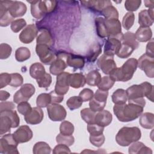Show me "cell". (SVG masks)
I'll list each match as a JSON object with an SVG mask.
<instances>
[{"label": "cell", "mask_w": 154, "mask_h": 154, "mask_svg": "<svg viewBox=\"0 0 154 154\" xmlns=\"http://www.w3.org/2000/svg\"><path fill=\"white\" fill-rule=\"evenodd\" d=\"M144 106L139 103L129 102L128 104L115 105L113 111L120 122H128L139 117L143 112Z\"/></svg>", "instance_id": "obj_1"}, {"label": "cell", "mask_w": 154, "mask_h": 154, "mask_svg": "<svg viewBox=\"0 0 154 154\" xmlns=\"http://www.w3.org/2000/svg\"><path fill=\"white\" fill-rule=\"evenodd\" d=\"M153 86L148 82L139 85H132L126 90L128 102H136L146 97L153 102Z\"/></svg>", "instance_id": "obj_2"}, {"label": "cell", "mask_w": 154, "mask_h": 154, "mask_svg": "<svg viewBox=\"0 0 154 154\" xmlns=\"http://www.w3.org/2000/svg\"><path fill=\"white\" fill-rule=\"evenodd\" d=\"M138 65L137 60L132 58L128 59L120 67H116L109 74L110 78L116 81L126 82L132 79Z\"/></svg>", "instance_id": "obj_3"}, {"label": "cell", "mask_w": 154, "mask_h": 154, "mask_svg": "<svg viewBox=\"0 0 154 154\" xmlns=\"http://www.w3.org/2000/svg\"><path fill=\"white\" fill-rule=\"evenodd\" d=\"M141 137V132L138 127L124 126L117 132L116 136V141L119 145L125 147L138 141Z\"/></svg>", "instance_id": "obj_4"}, {"label": "cell", "mask_w": 154, "mask_h": 154, "mask_svg": "<svg viewBox=\"0 0 154 154\" xmlns=\"http://www.w3.org/2000/svg\"><path fill=\"white\" fill-rule=\"evenodd\" d=\"M31 4V13L35 19H40L45 14L51 13L56 7L55 1H27Z\"/></svg>", "instance_id": "obj_5"}, {"label": "cell", "mask_w": 154, "mask_h": 154, "mask_svg": "<svg viewBox=\"0 0 154 154\" xmlns=\"http://www.w3.org/2000/svg\"><path fill=\"white\" fill-rule=\"evenodd\" d=\"M18 143L14 139L13 135L8 134L2 137L0 140V153L4 154H19L17 150Z\"/></svg>", "instance_id": "obj_6"}, {"label": "cell", "mask_w": 154, "mask_h": 154, "mask_svg": "<svg viewBox=\"0 0 154 154\" xmlns=\"http://www.w3.org/2000/svg\"><path fill=\"white\" fill-rule=\"evenodd\" d=\"M108 96V91L97 89L94 94L93 97L90 100V108L94 112L102 111L106 103Z\"/></svg>", "instance_id": "obj_7"}, {"label": "cell", "mask_w": 154, "mask_h": 154, "mask_svg": "<svg viewBox=\"0 0 154 154\" xmlns=\"http://www.w3.org/2000/svg\"><path fill=\"white\" fill-rule=\"evenodd\" d=\"M123 37L122 32L117 35L108 37L104 47V54L113 57L114 55H117L120 49Z\"/></svg>", "instance_id": "obj_8"}, {"label": "cell", "mask_w": 154, "mask_h": 154, "mask_svg": "<svg viewBox=\"0 0 154 154\" xmlns=\"http://www.w3.org/2000/svg\"><path fill=\"white\" fill-rule=\"evenodd\" d=\"M35 52L40 61L46 65L51 64L57 58L50 47L45 45L37 44Z\"/></svg>", "instance_id": "obj_9"}, {"label": "cell", "mask_w": 154, "mask_h": 154, "mask_svg": "<svg viewBox=\"0 0 154 154\" xmlns=\"http://www.w3.org/2000/svg\"><path fill=\"white\" fill-rule=\"evenodd\" d=\"M35 88L31 84L27 83L22 85L20 88L14 94V102L18 104L22 102L28 101L35 93Z\"/></svg>", "instance_id": "obj_10"}, {"label": "cell", "mask_w": 154, "mask_h": 154, "mask_svg": "<svg viewBox=\"0 0 154 154\" xmlns=\"http://www.w3.org/2000/svg\"><path fill=\"white\" fill-rule=\"evenodd\" d=\"M137 67L143 70L149 78L154 77V58L147 55L146 54L142 55L137 60Z\"/></svg>", "instance_id": "obj_11"}, {"label": "cell", "mask_w": 154, "mask_h": 154, "mask_svg": "<svg viewBox=\"0 0 154 154\" xmlns=\"http://www.w3.org/2000/svg\"><path fill=\"white\" fill-rule=\"evenodd\" d=\"M49 118L54 122H60L64 120L67 116L66 109L58 103H51L47 106Z\"/></svg>", "instance_id": "obj_12"}, {"label": "cell", "mask_w": 154, "mask_h": 154, "mask_svg": "<svg viewBox=\"0 0 154 154\" xmlns=\"http://www.w3.org/2000/svg\"><path fill=\"white\" fill-rule=\"evenodd\" d=\"M69 73L62 72L57 75L54 91L58 94L64 95L69 89Z\"/></svg>", "instance_id": "obj_13"}, {"label": "cell", "mask_w": 154, "mask_h": 154, "mask_svg": "<svg viewBox=\"0 0 154 154\" xmlns=\"http://www.w3.org/2000/svg\"><path fill=\"white\" fill-rule=\"evenodd\" d=\"M97 64L103 73L109 75L110 73L117 67L116 64L114 60L113 56L103 54L97 60Z\"/></svg>", "instance_id": "obj_14"}, {"label": "cell", "mask_w": 154, "mask_h": 154, "mask_svg": "<svg viewBox=\"0 0 154 154\" xmlns=\"http://www.w3.org/2000/svg\"><path fill=\"white\" fill-rule=\"evenodd\" d=\"M57 57H65L67 66L73 67L75 69H82L85 64V60L83 57L69 53H59Z\"/></svg>", "instance_id": "obj_15"}, {"label": "cell", "mask_w": 154, "mask_h": 154, "mask_svg": "<svg viewBox=\"0 0 154 154\" xmlns=\"http://www.w3.org/2000/svg\"><path fill=\"white\" fill-rule=\"evenodd\" d=\"M13 135L18 143H26L31 140L33 136L31 129L26 125L20 126Z\"/></svg>", "instance_id": "obj_16"}, {"label": "cell", "mask_w": 154, "mask_h": 154, "mask_svg": "<svg viewBox=\"0 0 154 154\" xmlns=\"http://www.w3.org/2000/svg\"><path fill=\"white\" fill-rule=\"evenodd\" d=\"M37 29L35 25L30 24L26 26L19 34V38L21 42L25 44L31 43L37 35Z\"/></svg>", "instance_id": "obj_17"}, {"label": "cell", "mask_w": 154, "mask_h": 154, "mask_svg": "<svg viewBox=\"0 0 154 154\" xmlns=\"http://www.w3.org/2000/svg\"><path fill=\"white\" fill-rule=\"evenodd\" d=\"M43 112L42 109L37 106L32 108L31 110L25 116L24 119L28 124L37 125L42 122L43 119Z\"/></svg>", "instance_id": "obj_18"}, {"label": "cell", "mask_w": 154, "mask_h": 154, "mask_svg": "<svg viewBox=\"0 0 154 154\" xmlns=\"http://www.w3.org/2000/svg\"><path fill=\"white\" fill-rule=\"evenodd\" d=\"M153 20V8L143 10L138 14V23L140 26L149 27L152 25Z\"/></svg>", "instance_id": "obj_19"}, {"label": "cell", "mask_w": 154, "mask_h": 154, "mask_svg": "<svg viewBox=\"0 0 154 154\" xmlns=\"http://www.w3.org/2000/svg\"><path fill=\"white\" fill-rule=\"evenodd\" d=\"M105 22L108 33V37L116 36L122 33L121 23L119 19H105Z\"/></svg>", "instance_id": "obj_20"}, {"label": "cell", "mask_w": 154, "mask_h": 154, "mask_svg": "<svg viewBox=\"0 0 154 154\" xmlns=\"http://www.w3.org/2000/svg\"><path fill=\"white\" fill-rule=\"evenodd\" d=\"M26 5L21 1H13L8 9V12L11 16L14 17H18L23 16L26 12Z\"/></svg>", "instance_id": "obj_21"}, {"label": "cell", "mask_w": 154, "mask_h": 154, "mask_svg": "<svg viewBox=\"0 0 154 154\" xmlns=\"http://www.w3.org/2000/svg\"><path fill=\"white\" fill-rule=\"evenodd\" d=\"M112 120V116L111 112L103 109L96 113L94 118L95 123L102 127L108 126L111 123Z\"/></svg>", "instance_id": "obj_22"}, {"label": "cell", "mask_w": 154, "mask_h": 154, "mask_svg": "<svg viewBox=\"0 0 154 154\" xmlns=\"http://www.w3.org/2000/svg\"><path fill=\"white\" fill-rule=\"evenodd\" d=\"M81 3L85 7L97 11H101L105 7L111 4L110 1H82Z\"/></svg>", "instance_id": "obj_23"}, {"label": "cell", "mask_w": 154, "mask_h": 154, "mask_svg": "<svg viewBox=\"0 0 154 154\" xmlns=\"http://www.w3.org/2000/svg\"><path fill=\"white\" fill-rule=\"evenodd\" d=\"M136 40L140 42L149 41L152 37V31L150 27L140 26L135 33Z\"/></svg>", "instance_id": "obj_24"}, {"label": "cell", "mask_w": 154, "mask_h": 154, "mask_svg": "<svg viewBox=\"0 0 154 154\" xmlns=\"http://www.w3.org/2000/svg\"><path fill=\"white\" fill-rule=\"evenodd\" d=\"M86 84V79L84 75L81 73L70 74L69 85L74 88L82 87Z\"/></svg>", "instance_id": "obj_25"}, {"label": "cell", "mask_w": 154, "mask_h": 154, "mask_svg": "<svg viewBox=\"0 0 154 154\" xmlns=\"http://www.w3.org/2000/svg\"><path fill=\"white\" fill-rule=\"evenodd\" d=\"M67 64L60 57H57L56 60L51 64L49 71L53 75H58L60 73L63 72L65 69L67 67Z\"/></svg>", "instance_id": "obj_26"}, {"label": "cell", "mask_w": 154, "mask_h": 154, "mask_svg": "<svg viewBox=\"0 0 154 154\" xmlns=\"http://www.w3.org/2000/svg\"><path fill=\"white\" fill-rule=\"evenodd\" d=\"M37 44L45 45L51 47L53 44V38L50 32L45 28L40 30L39 34L37 37Z\"/></svg>", "instance_id": "obj_27"}, {"label": "cell", "mask_w": 154, "mask_h": 154, "mask_svg": "<svg viewBox=\"0 0 154 154\" xmlns=\"http://www.w3.org/2000/svg\"><path fill=\"white\" fill-rule=\"evenodd\" d=\"M129 153L137 154V153H152V150L146 146L142 142L135 141L129 146L128 149Z\"/></svg>", "instance_id": "obj_28"}, {"label": "cell", "mask_w": 154, "mask_h": 154, "mask_svg": "<svg viewBox=\"0 0 154 154\" xmlns=\"http://www.w3.org/2000/svg\"><path fill=\"white\" fill-rule=\"evenodd\" d=\"M13 128V121L10 117L2 112H0V134L3 135L10 132Z\"/></svg>", "instance_id": "obj_29"}, {"label": "cell", "mask_w": 154, "mask_h": 154, "mask_svg": "<svg viewBox=\"0 0 154 154\" xmlns=\"http://www.w3.org/2000/svg\"><path fill=\"white\" fill-rule=\"evenodd\" d=\"M139 123L145 129H152L154 126V114L152 112H144L140 117Z\"/></svg>", "instance_id": "obj_30"}, {"label": "cell", "mask_w": 154, "mask_h": 154, "mask_svg": "<svg viewBox=\"0 0 154 154\" xmlns=\"http://www.w3.org/2000/svg\"><path fill=\"white\" fill-rule=\"evenodd\" d=\"M45 73L46 71L44 66L40 63H35L29 67L30 76L36 80L42 78Z\"/></svg>", "instance_id": "obj_31"}, {"label": "cell", "mask_w": 154, "mask_h": 154, "mask_svg": "<svg viewBox=\"0 0 154 154\" xmlns=\"http://www.w3.org/2000/svg\"><path fill=\"white\" fill-rule=\"evenodd\" d=\"M112 101L115 105H122L126 103L128 97L126 90L122 88L116 90L111 96Z\"/></svg>", "instance_id": "obj_32"}, {"label": "cell", "mask_w": 154, "mask_h": 154, "mask_svg": "<svg viewBox=\"0 0 154 154\" xmlns=\"http://www.w3.org/2000/svg\"><path fill=\"white\" fill-rule=\"evenodd\" d=\"M97 34L101 38L108 37L107 30L105 25V19L102 17H96L94 20Z\"/></svg>", "instance_id": "obj_33"}, {"label": "cell", "mask_w": 154, "mask_h": 154, "mask_svg": "<svg viewBox=\"0 0 154 154\" xmlns=\"http://www.w3.org/2000/svg\"><path fill=\"white\" fill-rule=\"evenodd\" d=\"M101 75L97 70H91L85 77L86 83L90 86H97L101 80Z\"/></svg>", "instance_id": "obj_34"}, {"label": "cell", "mask_w": 154, "mask_h": 154, "mask_svg": "<svg viewBox=\"0 0 154 154\" xmlns=\"http://www.w3.org/2000/svg\"><path fill=\"white\" fill-rule=\"evenodd\" d=\"M135 50V48L131 45L122 40L120 49L117 54V56L120 58H128Z\"/></svg>", "instance_id": "obj_35"}, {"label": "cell", "mask_w": 154, "mask_h": 154, "mask_svg": "<svg viewBox=\"0 0 154 154\" xmlns=\"http://www.w3.org/2000/svg\"><path fill=\"white\" fill-rule=\"evenodd\" d=\"M32 152L34 154H49L51 152V148L48 143L39 141L34 144Z\"/></svg>", "instance_id": "obj_36"}, {"label": "cell", "mask_w": 154, "mask_h": 154, "mask_svg": "<svg viewBox=\"0 0 154 154\" xmlns=\"http://www.w3.org/2000/svg\"><path fill=\"white\" fill-rule=\"evenodd\" d=\"M31 57L29 49L26 47H20L16 50L15 58L19 62H23L28 60Z\"/></svg>", "instance_id": "obj_37"}, {"label": "cell", "mask_w": 154, "mask_h": 154, "mask_svg": "<svg viewBox=\"0 0 154 154\" xmlns=\"http://www.w3.org/2000/svg\"><path fill=\"white\" fill-rule=\"evenodd\" d=\"M96 112H94L90 108H84L81 111V116L83 120L88 124L95 123L94 118Z\"/></svg>", "instance_id": "obj_38"}, {"label": "cell", "mask_w": 154, "mask_h": 154, "mask_svg": "<svg viewBox=\"0 0 154 154\" xmlns=\"http://www.w3.org/2000/svg\"><path fill=\"white\" fill-rule=\"evenodd\" d=\"M102 15H103L105 19H117L119 18V13L117 9L111 5H108L102 10L100 11Z\"/></svg>", "instance_id": "obj_39"}, {"label": "cell", "mask_w": 154, "mask_h": 154, "mask_svg": "<svg viewBox=\"0 0 154 154\" xmlns=\"http://www.w3.org/2000/svg\"><path fill=\"white\" fill-rule=\"evenodd\" d=\"M37 106L45 108L51 103V96L49 93H42L39 94L36 100Z\"/></svg>", "instance_id": "obj_40"}, {"label": "cell", "mask_w": 154, "mask_h": 154, "mask_svg": "<svg viewBox=\"0 0 154 154\" xmlns=\"http://www.w3.org/2000/svg\"><path fill=\"white\" fill-rule=\"evenodd\" d=\"M102 52V48L101 46L99 44H94L91 48H90V50L87 55V58L88 61L90 62H93L94 61L97 57L99 56V55Z\"/></svg>", "instance_id": "obj_41"}, {"label": "cell", "mask_w": 154, "mask_h": 154, "mask_svg": "<svg viewBox=\"0 0 154 154\" xmlns=\"http://www.w3.org/2000/svg\"><path fill=\"white\" fill-rule=\"evenodd\" d=\"M114 82L115 81L112 80L109 76H104L101 78L100 82L97 85V87L100 90L108 91L112 88Z\"/></svg>", "instance_id": "obj_42"}, {"label": "cell", "mask_w": 154, "mask_h": 154, "mask_svg": "<svg viewBox=\"0 0 154 154\" xmlns=\"http://www.w3.org/2000/svg\"><path fill=\"white\" fill-rule=\"evenodd\" d=\"M82 100L79 96H74L70 97L66 102V105L70 110H74L80 108L82 104Z\"/></svg>", "instance_id": "obj_43"}, {"label": "cell", "mask_w": 154, "mask_h": 154, "mask_svg": "<svg viewBox=\"0 0 154 154\" xmlns=\"http://www.w3.org/2000/svg\"><path fill=\"white\" fill-rule=\"evenodd\" d=\"M60 134L65 135H72L74 132L73 125L68 121H63L60 126Z\"/></svg>", "instance_id": "obj_44"}, {"label": "cell", "mask_w": 154, "mask_h": 154, "mask_svg": "<svg viewBox=\"0 0 154 154\" xmlns=\"http://www.w3.org/2000/svg\"><path fill=\"white\" fill-rule=\"evenodd\" d=\"M135 20V15L132 12H128L124 16L122 20L123 27L126 29H129L133 25Z\"/></svg>", "instance_id": "obj_45"}, {"label": "cell", "mask_w": 154, "mask_h": 154, "mask_svg": "<svg viewBox=\"0 0 154 154\" xmlns=\"http://www.w3.org/2000/svg\"><path fill=\"white\" fill-rule=\"evenodd\" d=\"M56 141L58 144H63L70 146L74 143L75 139L72 135H65L59 134L56 137Z\"/></svg>", "instance_id": "obj_46"}, {"label": "cell", "mask_w": 154, "mask_h": 154, "mask_svg": "<svg viewBox=\"0 0 154 154\" xmlns=\"http://www.w3.org/2000/svg\"><path fill=\"white\" fill-rule=\"evenodd\" d=\"M52 82V77L50 74L45 73V74L40 79H37V83L40 88H48Z\"/></svg>", "instance_id": "obj_47"}, {"label": "cell", "mask_w": 154, "mask_h": 154, "mask_svg": "<svg viewBox=\"0 0 154 154\" xmlns=\"http://www.w3.org/2000/svg\"><path fill=\"white\" fill-rule=\"evenodd\" d=\"M141 1L140 0H127L125 2V7L129 12L137 11L140 7Z\"/></svg>", "instance_id": "obj_48"}, {"label": "cell", "mask_w": 154, "mask_h": 154, "mask_svg": "<svg viewBox=\"0 0 154 154\" xmlns=\"http://www.w3.org/2000/svg\"><path fill=\"white\" fill-rule=\"evenodd\" d=\"M12 48L7 43H1L0 45V58L4 60L8 58L11 54Z\"/></svg>", "instance_id": "obj_49"}, {"label": "cell", "mask_w": 154, "mask_h": 154, "mask_svg": "<svg viewBox=\"0 0 154 154\" xmlns=\"http://www.w3.org/2000/svg\"><path fill=\"white\" fill-rule=\"evenodd\" d=\"M23 82V79L22 76L17 73H11V81L10 85L13 87H18L22 85Z\"/></svg>", "instance_id": "obj_50"}, {"label": "cell", "mask_w": 154, "mask_h": 154, "mask_svg": "<svg viewBox=\"0 0 154 154\" xmlns=\"http://www.w3.org/2000/svg\"><path fill=\"white\" fill-rule=\"evenodd\" d=\"M0 112L4 113V114L10 117V119L13 121V128H17L19 125L20 119H19V117L16 111L14 109L4 111H2Z\"/></svg>", "instance_id": "obj_51"}, {"label": "cell", "mask_w": 154, "mask_h": 154, "mask_svg": "<svg viewBox=\"0 0 154 154\" xmlns=\"http://www.w3.org/2000/svg\"><path fill=\"white\" fill-rule=\"evenodd\" d=\"M26 25V22L23 19L14 20L11 23V29L14 32H18Z\"/></svg>", "instance_id": "obj_52"}, {"label": "cell", "mask_w": 154, "mask_h": 154, "mask_svg": "<svg viewBox=\"0 0 154 154\" xmlns=\"http://www.w3.org/2000/svg\"><path fill=\"white\" fill-rule=\"evenodd\" d=\"M88 132L91 135H97L103 134L104 127L100 126L96 123L88 124L87 125Z\"/></svg>", "instance_id": "obj_53"}, {"label": "cell", "mask_w": 154, "mask_h": 154, "mask_svg": "<svg viewBox=\"0 0 154 154\" xmlns=\"http://www.w3.org/2000/svg\"><path fill=\"white\" fill-rule=\"evenodd\" d=\"M90 142L96 147H100L105 142V136L102 134L97 135H90Z\"/></svg>", "instance_id": "obj_54"}, {"label": "cell", "mask_w": 154, "mask_h": 154, "mask_svg": "<svg viewBox=\"0 0 154 154\" xmlns=\"http://www.w3.org/2000/svg\"><path fill=\"white\" fill-rule=\"evenodd\" d=\"M17 109L20 114L25 116L31 110L32 108L31 105L27 101H25L18 103Z\"/></svg>", "instance_id": "obj_55"}, {"label": "cell", "mask_w": 154, "mask_h": 154, "mask_svg": "<svg viewBox=\"0 0 154 154\" xmlns=\"http://www.w3.org/2000/svg\"><path fill=\"white\" fill-rule=\"evenodd\" d=\"M79 96L81 98L83 102H87L91 100L93 97L94 93L93 90L90 88H84L79 93Z\"/></svg>", "instance_id": "obj_56"}, {"label": "cell", "mask_w": 154, "mask_h": 154, "mask_svg": "<svg viewBox=\"0 0 154 154\" xmlns=\"http://www.w3.org/2000/svg\"><path fill=\"white\" fill-rule=\"evenodd\" d=\"M13 17L11 16L10 13L7 11L2 16H0V25L1 26H7L13 21Z\"/></svg>", "instance_id": "obj_57"}, {"label": "cell", "mask_w": 154, "mask_h": 154, "mask_svg": "<svg viewBox=\"0 0 154 154\" xmlns=\"http://www.w3.org/2000/svg\"><path fill=\"white\" fill-rule=\"evenodd\" d=\"M11 81V74L2 73L0 75V88H2L10 84Z\"/></svg>", "instance_id": "obj_58"}, {"label": "cell", "mask_w": 154, "mask_h": 154, "mask_svg": "<svg viewBox=\"0 0 154 154\" xmlns=\"http://www.w3.org/2000/svg\"><path fill=\"white\" fill-rule=\"evenodd\" d=\"M70 153L71 151L70 149L69 148V146L63 144H59L57 145L54 150H53V153L54 154H58V153Z\"/></svg>", "instance_id": "obj_59"}, {"label": "cell", "mask_w": 154, "mask_h": 154, "mask_svg": "<svg viewBox=\"0 0 154 154\" xmlns=\"http://www.w3.org/2000/svg\"><path fill=\"white\" fill-rule=\"evenodd\" d=\"M15 105L11 102H3L1 101L0 103V112L14 109Z\"/></svg>", "instance_id": "obj_60"}, {"label": "cell", "mask_w": 154, "mask_h": 154, "mask_svg": "<svg viewBox=\"0 0 154 154\" xmlns=\"http://www.w3.org/2000/svg\"><path fill=\"white\" fill-rule=\"evenodd\" d=\"M51 96V103H58L63 101L64 99L63 95L57 94L54 90L49 93Z\"/></svg>", "instance_id": "obj_61"}, {"label": "cell", "mask_w": 154, "mask_h": 154, "mask_svg": "<svg viewBox=\"0 0 154 154\" xmlns=\"http://www.w3.org/2000/svg\"><path fill=\"white\" fill-rule=\"evenodd\" d=\"M153 39L151 38L146 46V54L150 57L154 58V51H153Z\"/></svg>", "instance_id": "obj_62"}, {"label": "cell", "mask_w": 154, "mask_h": 154, "mask_svg": "<svg viewBox=\"0 0 154 154\" xmlns=\"http://www.w3.org/2000/svg\"><path fill=\"white\" fill-rule=\"evenodd\" d=\"M10 96V94L6 91H4V90H1L0 91V100L1 101H4L7 100V99H8Z\"/></svg>", "instance_id": "obj_63"}, {"label": "cell", "mask_w": 154, "mask_h": 154, "mask_svg": "<svg viewBox=\"0 0 154 154\" xmlns=\"http://www.w3.org/2000/svg\"><path fill=\"white\" fill-rule=\"evenodd\" d=\"M144 4L146 7H149V8H153V5H154L153 1H145Z\"/></svg>", "instance_id": "obj_64"}]
</instances>
